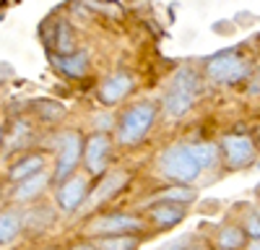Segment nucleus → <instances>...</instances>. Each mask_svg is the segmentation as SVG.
<instances>
[{
  "mask_svg": "<svg viewBox=\"0 0 260 250\" xmlns=\"http://www.w3.org/2000/svg\"><path fill=\"white\" fill-rule=\"evenodd\" d=\"M250 68H252V63L234 47V50H226V52H219L216 57H211L206 66V76L213 83H219V86H232V83L245 81L250 76Z\"/></svg>",
  "mask_w": 260,
  "mask_h": 250,
  "instance_id": "1",
  "label": "nucleus"
},
{
  "mask_svg": "<svg viewBox=\"0 0 260 250\" xmlns=\"http://www.w3.org/2000/svg\"><path fill=\"white\" fill-rule=\"evenodd\" d=\"M195 94H198V78H195L192 68H180V71L175 73V78H172L169 91H167V99H164L167 115H172V117L185 115V112L192 107Z\"/></svg>",
  "mask_w": 260,
  "mask_h": 250,
  "instance_id": "2",
  "label": "nucleus"
},
{
  "mask_svg": "<svg viewBox=\"0 0 260 250\" xmlns=\"http://www.w3.org/2000/svg\"><path fill=\"white\" fill-rule=\"evenodd\" d=\"M159 164H161L164 177L175 180V182H185V185L192 182L195 177L201 175V170H203V167L195 162L190 146H185V143H177V146H172V149H167L161 154Z\"/></svg>",
  "mask_w": 260,
  "mask_h": 250,
  "instance_id": "3",
  "label": "nucleus"
},
{
  "mask_svg": "<svg viewBox=\"0 0 260 250\" xmlns=\"http://www.w3.org/2000/svg\"><path fill=\"white\" fill-rule=\"evenodd\" d=\"M154 120H156V107L154 104L151 102H138L136 107H130L122 115V120H120V143H125V146L138 143L151 131Z\"/></svg>",
  "mask_w": 260,
  "mask_h": 250,
  "instance_id": "4",
  "label": "nucleus"
},
{
  "mask_svg": "<svg viewBox=\"0 0 260 250\" xmlns=\"http://www.w3.org/2000/svg\"><path fill=\"white\" fill-rule=\"evenodd\" d=\"M221 151H224V159L232 170H242V167H250L257 157V146L250 136H242V133H232L221 141Z\"/></svg>",
  "mask_w": 260,
  "mask_h": 250,
  "instance_id": "5",
  "label": "nucleus"
},
{
  "mask_svg": "<svg viewBox=\"0 0 260 250\" xmlns=\"http://www.w3.org/2000/svg\"><path fill=\"white\" fill-rule=\"evenodd\" d=\"M143 222L138 216H127V214H112V216H99L94 219L86 232L99 235V237H115V235H127V232H138Z\"/></svg>",
  "mask_w": 260,
  "mask_h": 250,
  "instance_id": "6",
  "label": "nucleus"
},
{
  "mask_svg": "<svg viewBox=\"0 0 260 250\" xmlns=\"http://www.w3.org/2000/svg\"><path fill=\"white\" fill-rule=\"evenodd\" d=\"M81 136L76 131H68L62 133L60 138V159H57V170H55V180L62 185L65 177H71V172L76 170L78 164V157H81Z\"/></svg>",
  "mask_w": 260,
  "mask_h": 250,
  "instance_id": "7",
  "label": "nucleus"
},
{
  "mask_svg": "<svg viewBox=\"0 0 260 250\" xmlns=\"http://www.w3.org/2000/svg\"><path fill=\"white\" fill-rule=\"evenodd\" d=\"M107 159H110V138L104 133H94L86 141V167H89L91 175H102Z\"/></svg>",
  "mask_w": 260,
  "mask_h": 250,
  "instance_id": "8",
  "label": "nucleus"
},
{
  "mask_svg": "<svg viewBox=\"0 0 260 250\" xmlns=\"http://www.w3.org/2000/svg\"><path fill=\"white\" fill-rule=\"evenodd\" d=\"M130 89H133V78L125 73H115L99 86V97L104 104H115V102L125 99L130 94Z\"/></svg>",
  "mask_w": 260,
  "mask_h": 250,
  "instance_id": "9",
  "label": "nucleus"
},
{
  "mask_svg": "<svg viewBox=\"0 0 260 250\" xmlns=\"http://www.w3.org/2000/svg\"><path fill=\"white\" fill-rule=\"evenodd\" d=\"M151 219H154V224L161 227V229L175 227L177 222L185 219V203L182 201H161L151 208Z\"/></svg>",
  "mask_w": 260,
  "mask_h": 250,
  "instance_id": "10",
  "label": "nucleus"
},
{
  "mask_svg": "<svg viewBox=\"0 0 260 250\" xmlns=\"http://www.w3.org/2000/svg\"><path fill=\"white\" fill-rule=\"evenodd\" d=\"M83 196H86V180L83 177H71L68 182H62L60 191H57V201L62 206V211H73V208L83 201Z\"/></svg>",
  "mask_w": 260,
  "mask_h": 250,
  "instance_id": "11",
  "label": "nucleus"
},
{
  "mask_svg": "<svg viewBox=\"0 0 260 250\" xmlns=\"http://www.w3.org/2000/svg\"><path fill=\"white\" fill-rule=\"evenodd\" d=\"M47 42H50V47H55L57 52L62 55H73V29L68 21H57V24L45 34Z\"/></svg>",
  "mask_w": 260,
  "mask_h": 250,
  "instance_id": "12",
  "label": "nucleus"
},
{
  "mask_svg": "<svg viewBox=\"0 0 260 250\" xmlns=\"http://www.w3.org/2000/svg\"><path fill=\"white\" fill-rule=\"evenodd\" d=\"M55 66L71 78H81L86 71H89V55L86 52H73V55H60L55 57Z\"/></svg>",
  "mask_w": 260,
  "mask_h": 250,
  "instance_id": "13",
  "label": "nucleus"
},
{
  "mask_svg": "<svg viewBox=\"0 0 260 250\" xmlns=\"http://www.w3.org/2000/svg\"><path fill=\"white\" fill-rule=\"evenodd\" d=\"M42 167H45V159H42V157H37V154H34V157H26V159H21V162L13 167V170H11V180L24 182V180L39 175Z\"/></svg>",
  "mask_w": 260,
  "mask_h": 250,
  "instance_id": "14",
  "label": "nucleus"
},
{
  "mask_svg": "<svg viewBox=\"0 0 260 250\" xmlns=\"http://www.w3.org/2000/svg\"><path fill=\"white\" fill-rule=\"evenodd\" d=\"M45 185H47V175H45V172H39V175H34V177H29V180L21 182V185L16 188L13 198H16V201H29V198H34Z\"/></svg>",
  "mask_w": 260,
  "mask_h": 250,
  "instance_id": "15",
  "label": "nucleus"
},
{
  "mask_svg": "<svg viewBox=\"0 0 260 250\" xmlns=\"http://www.w3.org/2000/svg\"><path fill=\"white\" fill-rule=\"evenodd\" d=\"M21 232V216L13 211L0 214V245H8Z\"/></svg>",
  "mask_w": 260,
  "mask_h": 250,
  "instance_id": "16",
  "label": "nucleus"
},
{
  "mask_svg": "<svg viewBox=\"0 0 260 250\" xmlns=\"http://www.w3.org/2000/svg\"><path fill=\"white\" fill-rule=\"evenodd\" d=\"M216 242H219V250H240L245 245V232L240 227H224Z\"/></svg>",
  "mask_w": 260,
  "mask_h": 250,
  "instance_id": "17",
  "label": "nucleus"
},
{
  "mask_svg": "<svg viewBox=\"0 0 260 250\" xmlns=\"http://www.w3.org/2000/svg\"><path fill=\"white\" fill-rule=\"evenodd\" d=\"M190 151H192L195 162H198L201 167H213L216 159H219V146L216 143H192Z\"/></svg>",
  "mask_w": 260,
  "mask_h": 250,
  "instance_id": "18",
  "label": "nucleus"
},
{
  "mask_svg": "<svg viewBox=\"0 0 260 250\" xmlns=\"http://www.w3.org/2000/svg\"><path fill=\"white\" fill-rule=\"evenodd\" d=\"M138 237L133 235H115V237H102L99 250H136Z\"/></svg>",
  "mask_w": 260,
  "mask_h": 250,
  "instance_id": "19",
  "label": "nucleus"
},
{
  "mask_svg": "<svg viewBox=\"0 0 260 250\" xmlns=\"http://www.w3.org/2000/svg\"><path fill=\"white\" fill-rule=\"evenodd\" d=\"M125 182H127V175H112V177H107V180L99 185V191H96V196H94V203H99L102 198L107 201L110 196H115Z\"/></svg>",
  "mask_w": 260,
  "mask_h": 250,
  "instance_id": "20",
  "label": "nucleus"
},
{
  "mask_svg": "<svg viewBox=\"0 0 260 250\" xmlns=\"http://www.w3.org/2000/svg\"><path fill=\"white\" fill-rule=\"evenodd\" d=\"M245 232H247L252 240H260V211H250V214H247Z\"/></svg>",
  "mask_w": 260,
  "mask_h": 250,
  "instance_id": "21",
  "label": "nucleus"
},
{
  "mask_svg": "<svg viewBox=\"0 0 260 250\" xmlns=\"http://www.w3.org/2000/svg\"><path fill=\"white\" fill-rule=\"evenodd\" d=\"M252 94H260V73L255 76V86H252Z\"/></svg>",
  "mask_w": 260,
  "mask_h": 250,
  "instance_id": "22",
  "label": "nucleus"
},
{
  "mask_svg": "<svg viewBox=\"0 0 260 250\" xmlns=\"http://www.w3.org/2000/svg\"><path fill=\"white\" fill-rule=\"evenodd\" d=\"M247 250H260V240H252V242L247 245Z\"/></svg>",
  "mask_w": 260,
  "mask_h": 250,
  "instance_id": "23",
  "label": "nucleus"
},
{
  "mask_svg": "<svg viewBox=\"0 0 260 250\" xmlns=\"http://www.w3.org/2000/svg\"><path fill=\"white\" fill-rule=\"evenodd\" d=\"M73 250H99V247H91V245H78V247H73Z\"/></svg>",
  "mask_w": 260,
  "mask_h": 250,
  "instance_id": "24",
  "label": "nucleus"
},
{
  "mask_svg": "<svg viewBox=\"0 0 260 250\" xmlns=\"http://www.w3.org/2000/svg\"><path fill=\"white\" fill-rule=\"evenodd\" d=\"M164 250H167V247H164ZM169 250H175V247H169Z\"/></svg>",
  "mask_w": 260,
  "mask_h": 250,
  "instance_id": "25",
  "label": "nucleus"
},
{
  "mask_svg": "<svg viewBox=\"0 0 260 250\" xmlns=\"http://www.w3.org/2000/svg\"><path fill=\"white\" fill-rule=\"evenodd\" d=\"M257 138H260V131H257Z\"/></svg>",
  "mask_w": 260,
  "mask_h": 250,
  "instance_id": "26",
  "label": "nucleus"
}]
</instances>
